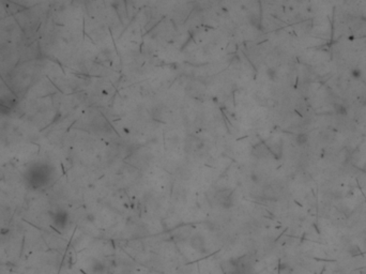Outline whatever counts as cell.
Returning <instances> with one entry per match:
<instances>
[{
	"label": "cell",
	"instance_id": "6da1fadb",
	"mask_svg": "<svg viewBox=\"0 0 366 274\" xmlns=\"http://www.w3.org/2000/svg\"><path fill=\"white\" fill-rule=\"evenodd\" d=\"M332 105H333V109H334V111L337 113V115H339V116H346L347 115V108L344 104L336 103V102H335V103H333Z\"/></svg>",
	"mask_w": 366,
	"mask_h": 274
},
{
	"label": "cell",
	"instance_id": "7a4b0ae2",
	"mask_svg": "<svg viewBox=\"0 0 366 274\" xmlns=\"http://www.w3.org/2000/svg\"><path fill=\"white\" fill-rule=\"evenodd\" d=\"M295 141H297L298 145L304 146L305 143H307V141H308V136H307V134H304V133L298 134V135L295 136Z\"/></svg>",
	"mask_w": 366,
	"mask_h": 274
},
{
	"label": "cell",
	"instance_id": "3957f363",
	"mask_svg": "<svg viewBox=\"0 0 366 274\" xmlns=\"http://www.w3.org/2000/svg\"><path fill=\"white\" fill-rule=\"evenodd\" d=\"M348 253L350 254V256L352 257H356L359 256V255H361V250H360V247L358 246V245H350L348 248Z\"/></svg>",
	"mask_w": 366,
	"mask_h": 274
},
{
	"label": "cell",
	"instance_id": "277c9868",
	"mask_svg": "<svg viewBox=\"0 0 366 274\" xmlns=\"http://www.w3.org/2000/svg\"><path fill=\"white\" fill-rule=\"evenodd\" d=\"M351 76L354 78V79H360L361 77H362V71H361V69L359 68H353L351 70Z\"/></svg>",
	"mask_w": 366,
	"mask_h": 274
}]
</instances>
